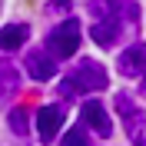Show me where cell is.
<instances>
[{
  "instance_id": "cell-1",
  "label": "cell",
  "mask_w": 146,
  "mask_h": 146,
  "mask_svg": "<svg viewBox=\"0 0 146 146\" xmlns=\"http://www.w3.org/2000/svg\"><path fill=\"white\" fill-rule=\"evenodd\" d=\"M110 80H106V70L93 60H83L76 63V70L63 80V96H73V93H86V90H106Z\"/></svg>"
},
{
  "instance_id": "cell-2",
  "label": "cell",
  "mask_w": 146,
  "mask_h": 146,
  "mask_svg": "<svg viewBox=\"0 0 146 146\" xmlns=\"http://www.w3.org/2000/svg\"><path fill=\"white\" fill-rule=\"evenodd\" d=\"M80 23L76 20H63V23H56L50 33H46V53L53 56V60H70L76 50H80Z\"/></svg>"
},
{
  "instance_id": "cell-3",
  "label": "cell",
  "mask_w": 146,
  "mask_h": 146,
  "mask_svg": "<svg viewBox=\"0 0 146 146\" xmlns=\"http://www.w3.org/2000/svg\"><path fill=\"white\" fill-rule=\"evenodd\" d=\"M63 119H66V110L60 106V103H46V106H40V110H36V133H40V139H43V143L56 139Z\"/></svg>"
},
{
  "instance_id": "cell-4",
  "label": "cell",
  "mask_w": 146,
  "mask_h": 146,
  "mask_svg": "<svg viewBox=\"0 0 146 146\" xmlns=\"http://www.w3.org/2000/svg\"><path fill=\"white\" fill-rule=\"evenodd\" d=\"M116 110L126 116V133H129V139H133V146H146V113H136V110L129 106L126 93L116 96Z\"/></svg>"
},
{
  "instance_id": "cell-5",
  "label": "cell",
  "mask_w": 146,
  "mask_h": 146,
  "mask_svg": "<svg viewBox=\"0 0 146 146\" xmlns=\"http://www.w3.org/2000/svg\"><path fill=\"white\" fill-rule=\"evenodd\" d=\"M80 113H83V123H86V129H96L100 136H110V133H113V119H110L106 106H103L100 100H86Z\"/></svg>"
},
{
  "instance_id": "cell-6",
  "label": "cell",
  "mask_w": 146,
  "mask_h": 146,
  "mask_svg": "<svg viewBox=\"0 0 146 146\" xmlns=\"http://www.w3.org/2000/svg\"><path fill=\"white\" fill-rule=\"evenodd\" d=\"M116 70L123 73V76H143L146 73V43L126 46V50L119 53V60H116Z\"/></svg>"
},
{
  "instance_id": "cell-7",
  "label": "cell",
  "mask_w": 146,
  "mask_h": 146,
  "mask_svg": "<svg viewBox=\"0 0 146 146\" xmlns=\"http://www.w3.org/2000/svg\"><path fill=\"white\" fill-rule=\"evenodd\" d=\"M27 70H30V76H33L36 83H46V80L56 76V60L46 53V50H33V53L27 56Z\"/></svg>"
},
{
  "instance_id": "cell-8",
  "label": "cell",
  "mask_w": 146,
  "mask_h": 146,
  "mask_svg": "<svg viewBox=\"0 0 146 146\" xmlns=\"http://www.w3.org/2000/svg\"><path fill=\"white\" fill-rule=\"evenodd\" d=\"M27 36H30V27L27 23H7V27L0 30V46L3 50H20V46L27 43Z\"/></svg>"
},
{
  "instance_id": "cell-9",
  "label": "cell",
  "mask_w": 146,
  "mask_h": 146,
  "mask_svg": "<svg viewBox=\"0 0 146 146\" xmlns=\"http://www.w3.org/2000/svg\"><path fill=\"white\" fill-rule=\"evenodd\" d=\"M20 90V73L13 63H0V96H13V93Z\"/></svg>"
},
{
  "instance_id": "cell-10",
  "label": "cell",
  "mask_w": 146,
  "mask_h": 146,
  "mask_svg": "<svg viewBox=\"0 0 146 146\" xmlns=\"http://www.w3.org/2000/svg\"><path fill=\"white\" fill-rule=\"evenodd\" d=\"M90 36L96 40V43L110 46V43H113V40L119 36V27H116V20H100V23H93V27H90Z\"/></svg>"
},
{
  "instance_id": "cell-11",
  "label": "cell",
  "mask_w": 146,
  "mask_h": 146,
  "mask_svg": "<svg viewBox=\"0 0 146 146\" xmlns=\"http://www.w3.org/2000/svg\"><path fill=\"white\" fill-rule=\"evenodd\" d=\"M90 10L96 13V17H103V20H113V13L119 10V3H116V0H93Z\"/></svg>"
},
{
  "instance_id": "cell-12",
  "label": "cell",
  "mask_w": 146,
  "mask_h": 146,
  "mask_svg": "<svg viewBox=\"0 0 146 146\" xmlns=\"http://www.w3.org/2000/svg\"><path fill=\"white\" fill-rule=\"evenodd\" d=\"M63 146H90V136H86V129H66L63 133Z\"/></svg>"
},
{
  "instance_id": "cell-13",
  "label": "cell",
  "mask_w": 146,
  "mask_h": 146,
  "mask_svg": "<svg viewBox=\"0 0 146 146\" xmlns=\"http://www.w3.org/2000/svg\"><path fill=\"white\" fill-rule=\"evenodd\" d=\"M10 126L17 129V133H27V110H10Z\"/></svg>"
},
{
  "instance_id": "cell-14",
  "label": "cell",
  "mask_w": 146,
  "mask_h": 146,
  "mask_svg": "<svg viewBox=\"0 0 146 146\" xmlns=\"http://www.w3.org/2000/svg\"><path fill=\"white\" fill-rule=\"evenodd\" d=\"M50 10H70V0H53V3H50Z\"/></svg>"
},
{
  "instance_id": "cell-15",
  "label": "cell",
  "mask_w": 146,
  "mask_h": 146,
  "mask_svg": "<svg viewBox=\"0 0 146 146\" xmlns=\"http://www.w3.org/2000/svg\"><path fill=\"white\" fill-rule=\"evenodd\" d=\"M143 90H146V73H143Z\"/></svg>"
}]
</instances>
